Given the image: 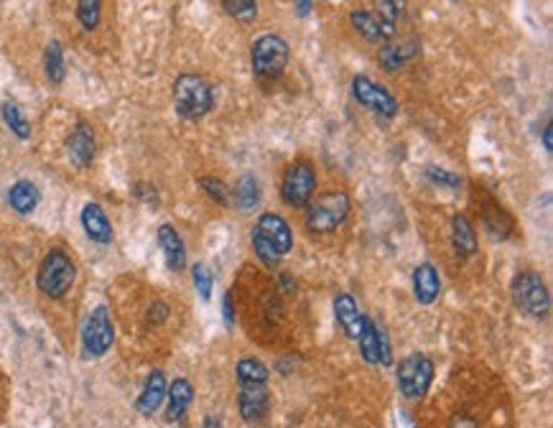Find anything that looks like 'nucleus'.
Here are the masks:
<instances>
[{
	"mask_svg": "<svg viewBox=\"0 0 553 428\" xmlns=\"http://www.w3.org/2000/svg\"><path fill=\"white\" fill-rule=\"evenodd\" d=\"M215 107L212 85L197 72H182L174 82V110L182 120H201Z\"/></svg>",
	"mask_w": 553,
	"mask_h": 428,
	"instance_id": "1",
	"label": "nucleus"
},
{
	"mask_svg": "<svg viewBox=\"0 0 553 428\" xmlns=\"http://www.w3.org/2000/svg\"><path fill=\"white\" fill-rule=\"evenodd\" d=\"M75 281H77V265H75L72 255L64 247H51L39 265V273H36L39 290L47 299L59 301L72 290Z\"/></svg>",
	"mask_w": 553,
	"mask_h": 428,
	"instance_id": "2",
	"label": "nucleus"
},
{
	"mask_svg": "<svg viewBox=\"0 0 553 428\" xmlns=\"http://www.w3.org/2000/svg\"><path fill=\"white\" fill-rule=\"evenodd\" d=\"M350 197L347 192L334 189L324 192L322 197L311 199L307 204V229L311 235H329L339 229L350 217Z\"/></svg>",
	"mask_w": 553,
	"mask_h": 428,
	"instance_id": "3",
	"label": "nucleus"
},
{
	"mask_svg": "<svg viewBox=\"0 0 553 428\" xmlns=\"http://www.w3.org/2000/svg\"><path fill=\"white\" fill-rule=\"evenodd\" d=\"M513 301L531 319H546L551 314V293L536 271H522L513 281Z\"/></svg>",
	"mask_w": 553,
	"mask_h": 428,
	"instance_id": "4",
	"label": "nucleus"
},
{
	"mask_svg": "<svg viewBox=\"0 0 553 428\" xmlns=\"http://www.w3.org/2000/svg\"><path fill=\"white\" fill-rule=\"evenodd\" d=\"M289 57H291V49L286 44V39H281L278 33H265L250 49L253 72L258 76H271V79L283 75Z\"/></svg>",
	"mask_w": 553,
	"mask_h": 428,
	"instance_id": "5",
	"label": "nucleus"
},
{
	"mask_svg": "<svg viewBox=\"0 0 553 428\" xmlns=\"http://www.w3.org/2000/svg\"><path fill=\"white\" fill-rule=\"evenodd\" d=\"M398 388L403 397L408 400H421L429 393L431 382H433V362L424 352H414L408 357H403L398 362Z\"/></svg>",
	"mask_w": 553,
	"mask_h": 428,
	"instance_id": "6",
	"label": "nucleus"
},
{
	"mask_svg": "<svg viewBox=\"0 0 553 428\" xmlns=\"http://www.w3.org/2000/svg\"><path fill=\"white\" fill-rule=\"evenodd\" d=\"M314 192H317V171L311 166V161H307V158L293 161L291 166L286 168L283 183H281L283 201L291 210H304L308 201L314 199Z\"/></svg>",
	"mask_w": 553,
	"mask_h": 428,
	"instance_id": "7",
	"label": "nucleus"
},
{
	"mask_svg": "<svg viewBox=\"0 0 553 428\" xmlns=\"http://www.w3.org/2000/svg\"><path fill=\"white\" fill-rule=\"evenodd\" d=\"M115 344V326L110 319L108 306H97L82 326V354L87 360L105 357Z\"/></svg>",
	"mask_w": 553,
	"mask_h": 428,
	"instance_id": "8",
	"label": "nucleus"
},
{
	"mask_svg": "<svg viewBox=\"0 0 553 428\" xmlns=\"http://www.w3.org/2000/svg\"><path fill=\"white\" fill-rule=\"evenodd\" d=\"M352 97L362 107H370L372 112L383 118H396L398 115V100L385 90L383 85L372 82L370 76L357 75L352 79Z\"/></svg>",
	"mask_w": 553,
	"mask_h": 428,
	"instance_id": "9",
	"label": "nucleus"
},
{
	"mask_svg": "<svg viewBox=\"0 0 553 428\" xmlns=\"http://www.w3.org/2000/svg\"><path fill=\"white\" fill-rule=\"evenodd\" d=\"M357 344H360V352H362L365 362H370V365H393V347H390L388 332L375 319L365 317L362 332L357 336Z\"/></svg>",
	"mask_w": 553,
	"mask_h": 428,
	"instance_id": "10",
	"label": "nucleus"
},
{
	"mask_svg": "<svg viewBox=\"0 0 553 428\" xmlns=\"http://www.w3.org/2000/svg\"><path fill=\"white\" fill-rule=\"evenodd\" d=\"M237 408L245 424H258L265 418V413L271 408V393H268V382L255 380H237Z\"/></svg>",
	"mask_w": 553,
	"mask_h": 428,
	"instance_id": "11",
	"label": "nucleus"
},
{
	"mask_svg": "<svg viewBox=\"0 0 553 428\" xmlns=\"http://www.w3.org/2000/svg\"><path fill=\"white\" fill-rule=\"evenodd\" d=\"M97 153V138H94L93 125L87 120H77L72 133L67 138V156L77 168H90Z\"/></svg>",
	"mask_w": 553,
	"mask_h": 428,
	"instance_id": "12",
	"label": "nucleus"
},
{
	"mask_svg": "<svg viewBox=\"0 0 553 428\" xmlns=\"http://www.w3.org/2000/svg\"><path fill=\"white\" fill-rule=\"evenodd\" d=\"M79 222H82L85 235H87L94 245H110L115 240L112 222H110V217L105 214V210H103L97 201H87V204L82 207Z\"/></svg>",
	"mask_w": 553,
	"mask_h": 428,
	"instance_id": "13",
	"label": "nucleus"
},
{
	"mask_svg": "<svg viewBox=\"0 0 553 428\" xmlns=\"http://www.w3.org/2000/svg\"><path fill=\"white\" fill-rule=\"evenodd\" d=\"M253 229H258L263 237H268L271 243L276 245L281 255H289V253H291L293 232H291V227H289V222H286L281 214L263 212L261 217H258V222H255V227Z\"/></svg>",
	"mask_w": 553,
	"mask_h": 428,
	"instance_id": "14",
	"label": "nucleus"
},
{
	"mask_svg": "<svg viewBox=\"0 0 553 428\" xmlns=\"http://www.w3.org/2000/svg\"><path fill=\"white\" fill-rule=\"evenodd\" d=\"M166 390H169V382H166V372L164 370H154L148 378H146V385H143V393L136 400V411L146 418H151L166 400Z\"/></svg>",
	"mask_w": 553,
	"mask_h": 428,
	"instance_id": "15",
	"label": "nucleus"
},
{
	"mask_svg": "<svg viewBox=\"0 0 553 428\" xmlns=\"http://www.w3.org/2000/svg\"><path fill=\"white\" fill-rule=\"evenodd\" d=\"M414 296L421 306H431L442 296V278L431 263H421L414 268Z\"/></svg>",
	"mask_w": 553,
	"mask_h": 428,
	"instance_id": "16",
	"label": "nucleus"
},
{
	"mask_svg": "<svg viewBox=\"0 0 553 428\" xmlns=\"http://www.w3.org/2000/svg\"><path fill=\"white\" fill-rule=\"evenodd\" d=\"M158 245H161V253L166 260V268L174 273H182L186 268V245L179 235V229L174 225H161L158 227Z\"/></svg>",
	"mask_w": 553,
	"mask_h": 428,
	"instance_id": "17",
	"label": "nucleus"
},
{
	"mask_svg": "<svg viewBox=\"0 0 553 428\" xmlns=\"http://www.w3.org/2000/svg\"><path fill=\"white\" fill-rule=\"evenodd\" d=\"M334 317H337V324L342 326V332L350 336L352 342H357V336L362 332V324H365V314L360 311V306H357V301L350 293H337L334 296Z\"/></svg>",
	"mask_w": 553,
	"mask_h": 428,
	"instance_id": "18",
	"label": "nucleus"
},
{
	"mask_svg": "<svg viewBox=\"0 0 553 428\" xmlns=\"http://www.w3.org/2000/svg\"><path fill=\"white\" fill-rule=\"evenodd\" d=\"M166 400H169L166 421H169V424H179L186 413H189L192 403H194V385L186 380V378H176V380L169 385V390H166Z\"/></svg>",
	"mask_w": 553,
	"mask_h": 428,
	"instance_id": "19",
	"label": "nucleus"
},
{
	"mask_svg": "<svg viewBox=\"0 0 553 428\" xmlns=\"http://www.w3.org/2000/svg\"><path fill=\"white\" fill-rule=\"evenodd\" d=\"M378 61L383 67L385 72H398L400 67H406L408 61L418 57V41L408 39V41H400V44H378Z\"/></svg>",
	"mask_w": 553,
	"mask_h": 428,
	"instance_id": "20",
	"label": "nucleus"
},
{
	"mask_svg": "<svg viewBox=\"0 0 553 428\" xmlns=\"http://www.w3.org/2000/svg\"><path fill=\"white\" fill-rule=\"evenodd\" d=\"M479 210H482V225H485V229L490 232L495 240H507V237L513 235L515 222H513V217H510L497 201L485 199Z\"/></svg>",
	"mask_w": 553,
	"mask_h": 428,
	"instance_id": "21",
	"label": "nucleus"
},
{
	"mask_svg": "<svg viewBox=\"0 0 553 428\" xmlns=\"http://www.w3.org/2000/svg\"><path fill=\"white\" fill-rule=\"evenodd\" d=\"M5 199H8V207L13 210L16 214H31L36 207H39V201H41V192H39V186L33 182H29V179H21V182H16L11 189H8V194H5Z\"/></svg>",
	"mask_w": 553,
	"mask_h": 428,
	"instance_id": "22",
	"label": "nucleus"
},
{
	"mask_svg": "<svg viewBox=\"0 0 553 428\" xmlns=\"http://www.w3.org/2000/svg\"><path fill=\"white\" fill-rule=\"evenodd\" d=\"M451 243L461 258H472L477 253V232L467 214H454L451 219Z\"/></svg>",
	"mask_w": 553,
	"mask_h": 428,
	"instance_id": "23",
	"label": "nucleus"
},
{
	"mask_svg": "<svg viewBox=\"0 0 553 428\" xmlns=\"http://www.w3.org/2000/svg\"><path fill=\"white\" fill-rule=\"evenodd\" d=\"M232 204L240 212H253L261 204V183L253 174H243L232 189Z\"/></svg>",
	"mask_w": 553,
	"mask_h": 428,
	"instance_id": "24",
	"label": "nucleus"
},
{
	"mask_svg": "<svg viewBox=\"0 0 553 428\" xmlns=\"http://www.w3.org/2000/svg\"><path fill=\"white\" fill-rule=\"evenodd\" d=\"M406 13V0H375V18L383 29L385 39L396 36V26Z\"/></svg>",
	"mask_w": 553,
	"mask_h": 428,
	"instance_id": "25",
	"label": "nucleus"
},
{
	"mask_svg": "<svg viewBox=\"0 0 553 428\" xmlns=\"http://www.w3.org/2000/svg\"><path fill=\"white\" fill-rule=\"evenodd\" d=\"M350 23H352V29L357 31L368 44H383V41H388L372 11H365V8L352 11V13H350Z\"/></svg>",
	"mask_w": 553,
	"mask_h": 428,
	"instance_id": "26",
	"label": "nucleus"
},
{
	"mask_svg": "<svg viewBox=\"0 0 553 428\" xmlns=\"http://www.w3.org/2000/svg\"><path fill=\"white\" fill-rule=\"evenodd\" d=\"M0 115H3V122L11 128L13 136L21 138V140H29V138H31V122H29V118L23 115V110H21L16 103L5 100V103L0 105Z\"/></svg>",
	"mask_w": 553,
	"mask_h": 428,
	"instance_id": "27",
	"label": "nucleus"
},
{
	"mask_svg": "<svg viewBox=\"0 0 553 428\" xmlns=\"http://www.w3.org/2000/svg\"><path fill=\"white\" fill-rule=\"evenodd\" d=\"M44 72L51 85H62L67 76V64H64V51L59 41H51L44 51Z\"/></svg>",
	"mask_w": 553,
	"mask_h": 428,
	"instance_id": "28",
	"label": "nucleus"
},
{
	"mask_svg": "<svg viewBox=\"0 0 553 428\" xmlns=\"http://www.w3.org/2000/svg\"><path fill=\"white\" fill-rule=\"evenodd\" d=\"M250 245H253V250H255V255H258V260H261L265 268H271V271H276L278 265H281V260H283V255L278 253V247L268 237H263L258 229H253L250 232Z\"/></svg>",
	"mask_w": 553,
	"mask_h": 428,
	"instance_id": "29",
	"label": "nucleus"
},
{
	"mask_svg": "<svg viewBox=\"0 0 553 428\" xmlns=\"http://www.w3.org/2000/svg\"><path fill=\"white\" fill-rule=\"evenodd\" d=\"M77 18L85 31H97L103 23V0H77Z\"/></svg>",
	"mask_w": 553,
	"mask_h": 428,
	"instance_id": "30",
	"label": "nucleus"
},
{
	"mask_svg": "<svg viewBox=\"0 0 553 428\" xmlns=\"http://www.w3.org/2000/svg\"><path fill=\"white\" fill-rule=\"evenodd\" d=\"M222 8L240 23H250L258 18V0H222Z\"/></svg>",
	"mask_w": 553,
	"mask_h": 428,
	"instance_id": "31",
	"label": "nucleus"
},
{
	"mask_svg": "<svg viewBox=\"0 0 553 428\" xmlns=\"http://www.w3.org/2000/svg\"><path fill=\"white\" fill-rule=\"evenodd\" d=\"M200 186L204 189V194L217 201L219 207H230L232 204V192L227 189V183L222 179H215V176H201Z\"/></svg>",
	"mask_w": 553,
	"mask_h": 428,
	"instance_id": "32",
	"label": "nucleus"
},
{
	"mask_svg": "<svg viewBox=\"0 0 553 428\" xmlns=\"http://www.w3.org/2000/svg\"><path fill=\"white\" fill-rule=\"evenodd\" d=\"M271 372L268 367L263 365L258 357H243L237 362V380H255V382H268Z\"/></svg>",
	"mask_w": 553,
	"mask_h": 428,
	"instance_id": "33",
	"label": "nucleus"
},
{
	"mask_svg": "<svg viewBox=\"0 0 553 428\" xmlns=\"http://www.w3.org/2000/svg\"><path fill=\"white\" fill-rule=\"evenodd\" d=\"M192 281H194V289L200 293L204 301L212 299V289H215V275L212 271L204 265V263H194L192 265Z\"/></svg>",
	"mask_w": 553,
	"mask_h": 428,
	"instance_id": "34",
	"label": "nucleus"
},
{
	"mask_svg": "<svg viewBox=\"0 0 553 428\" xmlns=\"http://www.w3.org/2000/svg\"><path fill=\"white\" fill-rule=\"evenodd\" d=\"M426 176H429L433 183H439V186H449V189H461V183H464V179H461L459 174L446 171V168H442V166H426Z\"/></svg>",
	"mask_w": 553,
	"mask_h": 428,
	"instance_id": "35",
	"label": "nucleus"
},
{
	"mask_svg": "<svg viewBox=\"0 0 553 428\" xmlns=\"http://www.w3.org/2000/svg\"><path fill=\"white\" fill-rule=\"evenodd\" d=\"M171 308L164 301H154V306L148 308V321L151 324H164V321L169 319Z\"/></svg>",
	"mask_w": 553,
	"mask_h": 428,
	"instance_id": "36",
	"label": "nucleus"
},
{
	"mask_svg": "<svg viewBox=\"0 0 553 428\" xmlns=\"http://www.w3.org/2000/svg\"><path fill=\"white\" fill-rule=\"evenodd\" d=\"M222 314H225V324H227V329H232V326H235V306H232L230 290H227V293H225V299H222Z\"/></svg>",
	"mask_w": 553,
	"mask_h": 428,
	"instance_id": "37",
	"label": "nucleus"
},
{
	"mask_svg": "<svg viewBox=\"0 0 553 428\" xmlns=\"http://www.w3.org/2000/svg\"><path fill=\"white\" fill-rule=\"evenodd\" d=\"M553 128H551V122L546 125V130H543V148H546V153H551L553 151Z\"/></svg>",
	"mask_w": 553,
	"mask_h": 428,
	"instance_id": "38",
	"label": "nucleus"
},
{
	"mask_svg": "<svg viewBox=\"0 0 553 428\" xmlns=\"http://www.w3.org/2000/svg\"><path fill=\"white\" fill-rule=\"evenodd\" d=\"M308 11H311V0H296V13L307 18Z\"/></svg>",
	"mask_w": 553,
	"mask_h": 428,
	"instance_id": "39",
	"label": "nucleus"
}]
</instances>
